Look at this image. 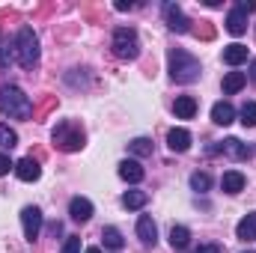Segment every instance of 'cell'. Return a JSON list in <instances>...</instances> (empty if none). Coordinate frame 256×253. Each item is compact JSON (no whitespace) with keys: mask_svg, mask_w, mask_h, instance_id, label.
I'll list each match as a JSON object with an SVG mask.
<instances>
[{"mask_svg":"<svg viewBox=\"0 0 256 253\" xmlns=\"http://www.w3.org/2000/svg\"><path fill=\"white\" fill-rule=\"evenodd\" d=\"M0 110L9 114L12 120H30L33 116V102L18 90V86H0Z\"/></svg>","mask_w":256,"mask_h":253,"instance_id":"1","label":"cell"},{"mask_svg":"<svg viewBox=\"0 0 256 253\" xmlns=\"http://www.w3.org/2000/svg\"><path fill=\"white\" fill-rule=\"evenodd\" d=\"M200 60L191 57L188 51H182V48H173L170 51V78L176 80V84H194V80H200Z\"/></svg>","mask_w":256,"mask_h":253,"instance_id":"2","label":"cell"},{"mask_svg":"<svg viewBox=\"0 0 256 253\" xmlns=\"http://www.w3.org/2000/svg\"><path fill=\"white\" fill-rule=\"evenodd\" d=\"M15 57L24 68H33L39 63V36L33 33V27H21L18 36H15Z\"/></svg>","mask_w":256,"mask_h":253,"instance_id":"3","label":"cell"},{"mask_svg":"<svg viewBox=\"0 0 256 253\" xmlns=\"http://www.w3.org/2000/svg\"><path fill=\"white\" fill-rule=\"evenodd\" d=\"M110 48H114V54H116L120 60H137V54H140L137 30H134V27H116V30H114Z\"/></svg>","mask_w":256,"mask_h":253,"instance_id":"4","label":"cell"},{"mask_svg":"<svg viewBox=\"0 0 256 253\" xmlns=\"http://www.w3.org/2000/svg\"><path fill=\"white\" fill-rule=\"evenodd\" d=\"M54 143L63 149V152H78L84 146V128L78 122H60L54 128Z\"/></svg>","mask_w":256,"mask_h":253,"instance_id":"5","label":"cell"},{"mask_svg":"<svg viewBox=\"0 0 256 253\" xmlns=\"http://www.w3.org/2000/svg\"><path fill=\"white\" fill-rule=\"evenodd\" d=\"M21 224H24V238H27V242H36L45 220H42V212H39L36 206H27V208L21 212Z\"/></svg>","mask_w":256,"mask_h":253,"instance_id":"6","label":"cell"},{"mask_svg":"<svg viewBox=\"0 0 256 253\" xmlns=\"http://www.w3.org/2000/svg\"><path fill=\"white\" fill-rule=\"evenodd\" d=\"M164 18H167V27L173 33H188L191 30V21L185 18V12H182L179 3H164Z\"/></svg>","mask_w":256,"mask_h":253,"instance_id":"7","label":"cell"},{"mask_svg":"<svg viewBox=\"0 0 256 253\" xmlns=\"http://www.w3.org/2000/svg\"><path fill=\"white\" fill-rule=\"evenodd\" d=\"M220 152L230 155V158H236V161H244V158L254 155V146H250V143H242L238 137H226V140L220 143Z\"/></svg>","mask_w":256,"mask_h":253,"instance_id":"8","label":"cell"},{"mask_svg":"<svg viewBox=\"0 0 256 253\" xmlns=\"http://www.w3.org/2000/svg\"><path fill=\"white\" fill-rule=\"evenodd\" d=\"M15 176H18L21 182H36V179L42 176V167H39L36 158H21V161L15 164Z\"/></svg>","mask_w":256,"mask_h":253,"instance_id":"9","label":"cell"},{"mask_svg":"<svg viewBox=\"0 0 256 253\" xmlns=\"http://www.w3.org/2000/svg\"><path fill=\"white\" fill-rule=\"evenodd\" d=\"M68 218L78 220V224H86V220L92 218V202H90L86 196H74V200L68 202Z\"/></svg>","mask_w":256,"mask_h":253,"instance_id":"10","label":"cell"},{"mask_svg":"<svg viewBox=\"0 0 256 253\" xmlns=\"http://www.w3.org/2000/svg\"><path fill=\"white\" fill-rule=\"evenodd\" d=\"M137 238H140L143 244H155L158 226H155V220H152L149 214H140V220H137Z\"/></svg>","mask_w":256,"mask_h":253,"instance_id":"11","label":"cell"},{"mask_svg":"<svg viewBox=\"0 0 256 253\" xmlns=\"http://www.w3.org/2000/svg\"><path fill=\"white\" fill-rule=\"evenodd\" d=\"M212 122H218V126H232V122H236V108H232L230 102H218V104L212 108Z\"/></svg>","mask_w":256,"mask_h":253,"instance_id":"12","label":"cell"},{"mask_svg":"<svg viewBox=\"0 0 256 253\" xmlns=\"http://www.w3.org/2000/svg\"><path fill=\"white\" fill-rule=\"evenodd\" d=\"M167 146H170L173 152H188V149H191V131L173 128V131L167 134Z\"/></svg>","mask_w":256,"mask_h":253,"instance_id":"13","label":"cell"},{"mask_svg":"<svg viewBox=\"0 0 256 253\" xmlns=\"http://www.w3.org/2000/svg\"><path fill=\"white\" fill-rule=\"evenodd\" d=\"M120 176L126 179V182H131V185H137V182H143V167H140V161H134V158H126L122 164H120Z\"/></svg>","mask_w":256,"mask_h":253,"instance_id":"14","label":"cell"},{"mask_svg":"<svg viewBox=\"0 0 256 253\" xmlns=\"http://www.w3.org/2000/svg\"><path fill=\"white\" fill-rule=\"evenodd\" d=\"M248 185V179H244V173H238V170H230V173H224V179H220V188L226 190V194H242Z\"/></svg>","mask_w":256,"mask_h":253,"instance_id":"15","label":"cell"},{"mask_svg":"<svg viewBox=\"0 0 256 253\" xmlns=\"http://www.w3.org/2000/svg\"><path fill=\"white\" fill-rule=\"evenodd\" d=\"M236 236H238L242 242H256V212L244 214V218L238 220V226H236Z\"/></svg>","mask_w":256,"mask_h":253,"instance_id":"16","label":"cell"},{"mask_svg":"<svg viewBox=\"0 0 256 253\" xmlns=\"http://www.w3.org/2000/svg\"><path fill=\"white\" fill-rule=\"evenodd\" d=\"M244 60H248V45L232 42V45H226V48H224V63H226V66H242Z\"/></svg>","mask_w":256,"mask_h":253,"instance_id":"17","label":"cell"},{"mask_svg":"<svg viewBox=\"0 0 256 253\" xmlns=\"http://www.w3.org/2000/svg\"><path fill=\"white\" fill-rule=\"evenodd\" d=\"M248 30V15L242 12V9H232L230 15H226V33H232V36H242Z\"/></svg>","mask_w":256,"mask_h":253,"instance_id":"18","label":"cell"},{"mask_svg":"<svg viewBox=\"0 0 256 253\" xmlns=\"http://www.w3.org/2000/svg\"><path fill=\"white\" fill-rule=\"evenodd\" d=\"M173 110H176L179 120H194V114H196V98H194V96H179L176 104H173Z\"/></svg>","mask_w":256,"mask_h":253,"instance_id":"19","label":"cell"},{"mask_svg":"<svg viewBox=\"0 0 256 253\" xmlns=\"http://www.w3.org/2000/svg\"><path fill=\"white\" fill-rule=\"evenodd\" d=\"M244 84H248V74H244V72H226V78H224V92H226V96H236Z\"/></svg>","mask_w":256,"mask_h":253,"instance_id":"20","label":"cell"},{"mask_svg":"<svg viewBox=\"0 0 256 253\" xmlns=\"http://www.w3.org/2000/svg\"><path fill=\"white\" fill-rule=\"evenodd\" d=\"M170 244H173V250H185V248L191 244L188 226H173V230H170Z\"/></svg>","mask_w":256,"mask_h":253,"instance_id":"21","label":"cell"},{"mask_svg":"<svg viewBox=\"0 0 256 253\" xmlns=\"http://www.w3.org/2000/svg\"><path fill=\"white\" fill-rule=\"evenodd\" d=\"M102 238H104V248H110V250H120L126 244V238H122V232L116 226H104L102 230Z\"/></svg>","mask_w":256,"mask_h":253,"instance_id":"22","label":"cell"},{"mask_svg":"<svg viewBox=\"0 0 256 253\" xmlns=\"http://www.w3.org/2000/svg\"><path fill=\"white\" fill-rule=\"evenodd\" d=\"M149 202V196L143 194V190H126V196H122V206L131 208V212H137V208H143Z\"/></svg>","mask_w":256,"mask_h":253,"instance_id":"23","label":"cell"},{"mask_svg":"<svg viewBox=\"0 0 256 253\" xmlns=\"http://www.w3.org/2000/svg\"><path fill=\"white\" fill-rule=\"evenodd\" d=\"M128 149H131L134 155H140V158H143V155H152V140L137 137V140H131V143H128Z\"/></svg>","mask_w":256,"mask_h":253,"instance_id":"24","label":"cell"},{"mask_svg":"<svg viewBox=\"0 0 256 253\" xmlns=\"http://www.w3.org/2000/svg\"><path fill=\"white\" fill-rule=\"evenodd\" d=\"M191 188L200 190V194H206V190L212 188V176H208V173H194L191 176Z\"/></svg>","mask_w":256,"mask_h":253,"instance_id":"25","label":"cell"},{"mask_svg":"<svg viewBox=\"0 0 256 253\" xmlns=\"http://www.w3.org/2000/svg\"><path fill=\"white\" fill-rule=\"evenodd\" d=\"M0 146H3V149H12V146H18V134H15L9 126H0Z\"/></svg>","mask_w":256,"mask_h":253,"instance_id":"26","label":"cell"},{"mask_svg":"<svg viewBox=\"0 0 256 253\" xmlns=\"http://www.w3.org/2000/svg\"><path fill=\"white\" fill-rule=\"evenodd\" d=\"M242 122L244 126H256V102H244V108H242Z\"/></svg>","mask_w":256,"mask_h":253,"instance_id":"27","label":"cell"},{"mask_svg":"<svg viewBox=\"0 0 256 253\" xmlns=\"http://www.w3.org/2000/svg\"><path fill=\"white\" fill-rule=\"evenodd\" d=\"M12 54H15V51H12V45H9V42H3V36H0V68H6V66H9Z\"/></svg>","mask_w":256,"mask_h":253,"instance_id":"28","label":"cell"},{"mask_svg":"<svg viewBox=\"0 0 256 253\" xmlns=\"http://www.w3.org/2000/svg\"><path fill=\"white\" fill-rule=\"evenodd\" d=\"M63 253H80V238L78 236H68L63 244Z\"/></svg>","mask_w":256,"mask_h":253,"instance_id":"29","label":"cell"},{"mask_svg":"<svg viewBox=\"0 0 256 253\" xmlns=\"http://www.w3.org/2000/svg\"><path fill=\"white\" fill-rule=\"evenodd\" d=\"M9 170H15V164L9 161V155H3V152H0V176H6Z\"/></svg>","mask_w":256,"mask_h":253,"instance_id":"30","label":"cell"},{"mask_svg":"<svg viewBox=\"0 0 256 253\" xmlns=\"http://www.w3.org/2000/svg\"><path fill=\"white\" fill-rule=\"evenodd\" d=\"M236 9H242V12L248 15V12H254V9H256V0H238V6H236Z\"/></svg>","mask_w":256,"mask_h":253,"instance_id":"31","label":"cell"},{"mask_svg":"<svg viewBox=\"0 0 256 253\" xmlns=\"http://www.w3.org/2000/svg\"><path fill=\"white\" fill-rule=\"evenodd\" d=\"M194 253H224V248L220 244H202V248H196Z\"/></svg>","mask_w":256,"mask_h":253,"instance_id":"32","label":"cell"},{"mask_svg":"<svg viewBox=\"0 0 256 253\" xmlns=\"http://www.w3.org/2000/svg\"><path fill=\"white\" fill-rule=\"evenodd\" d=\"M250 80H254V84H256V60H254V63H250Z\"/></svg>","mask_w":256,"mask_h":253,"instance_id":"33","label":"cell"},{"mask_svg":"<svg viewBox=\"0 0 256 253\" xmlns=\"http://www.w3.org/2000/svg\"><path fill=\"white\" fill-rule=\"evenodd\" d=\"M86 253H102L98 248H86Z\"/></svg>","mask_w":256,"mask_h":253,"instance_id":"34","label":"cell"},{"mask_svg":"<svg viewBox=\"0 0 256 253\" xmlns=\"http://www.w3.org/2000/svg\"><path fill=\"white\" fill-rule=\"evenodd\" d=\"M244 253H254V250H244Z\"/></svg>","mask_w":256,"mask_h":253,"instance_id":"35","label":"cell"}]
</instances>
